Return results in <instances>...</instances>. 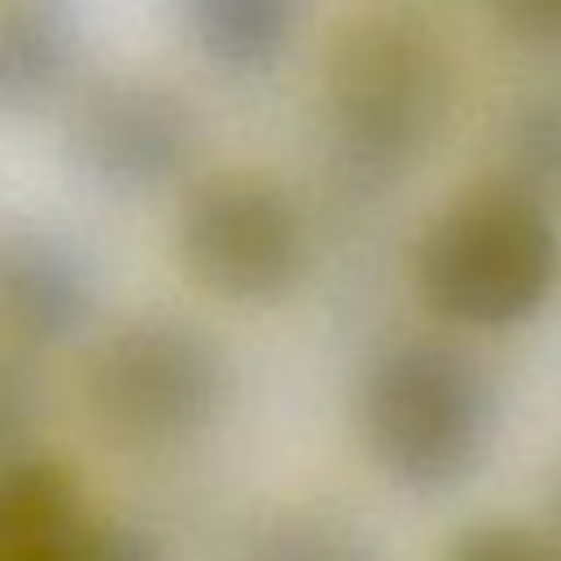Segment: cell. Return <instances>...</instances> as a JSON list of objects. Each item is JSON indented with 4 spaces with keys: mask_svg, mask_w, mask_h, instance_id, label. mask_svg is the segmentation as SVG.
<instances>
[{
    "mask_svg": "<svg viewBox=\"0 0 561 561\" xmlns=\"http://www.w3.org/2000/svg\"><path fill=\"white\" fill-rule=\"evenodd\" d=\"M324 136L355 193H386L443 145L456 110V66L438 31L399 9H368L337 26L320 75Z\"/></svg>",
    "mask_w": 561,
    "mask_h": 561,
    "instance_id": "obj_1",
    "label": "cell"
},
{
    "mask_svg": "<svg viewBox=\"0 0 561 561\" xmlns=\"http://www.w3.org/2000/svg\"><path fill=\"white\" fill-rule=\"evenodd\" d=\"M373 465L403 491L447 495L473 482L500 438L504 394L482 355L443 333H408L373 351L355 390Z\"/></svg>",
    "mask_w": 561,
    "mask_h": 561,
    "instance_id": "obj_2",
    "label": "cell"
},
{
    "mask_svg": "<svg viewBox=\"0 0 561 561\" xmlns=\"http://www.w3.org/2000/svg\"><path fill=\"white\" fill-rule=\"evenodd\" d=\"M412 289L456 333H508L561 294V219L486 175L451 193L412 241Z\"/></svg>",
    "mask_w": 561,
    "mask_h": 561,
    "instance_id": "obj_3",
    "label": "cell"
},
{
    "mask_svg": "<svg viewBox=\"0 0 561 561\" xmlns=\"http://www.w3.org/2000/svg\"><path fill=\"white\" fill-rule=\"evenodd\" d=\"M237 390L224 342L188 316L145 311L110 324L83 359V408L127 451H171L219 425Z\"/></svg>",
    "mask_w": 561,
    "mask_h": 561,
    "instance_id": "obj_4",
    "label": "cell"
},
{
    "mask_svg": "<svg viewBox=\"0 0 561 561\" xmlns=\"http://www.w3.org/2000/svg\"><path fill=\"white\" fill-rule=\"evenodd\" d=\"M184 276L224 302L285 298L311 259L298 197L259 171H219L188 188L175 219Z\"/></svg>",
    "mask_w": 561,
    "mask_h": 561,
    "instance_id": "obj_5",
    "label": "cell"
},
{
    "mask_svg": "<svg viewBox=\"0 0 561 561\" xmlns=\"http://www.w3.org/2000/svg\"><path fill=\"white\" fill-rule=\"evenodd\" d=\"M61 140L88 184L114 197H149L188 175L202 123L175 88L145 75H105L70 96Z\"/></svg>",
    "mask_w": 561,
    "mask_h": 561,
    "instance_id": "obj_6",
    "label": "cell"
},
{
    "mask_svg": "<svg viewBox=\"0 0 561 561\" xmlns=\"http://www.w3.org/2000/svg\"><path fill=\"white\" fill-rule=\"evenodd\" d=\"M96 311L88 254L53 228L0 232V329L13 351H44L75 337Z\"/></svg>",
    "mask_w": 561,
    "mask_h": 561,
    "instance_id": "obj_7",
    "label": "cell"
},
{
    "mask_svg": "<svg viewBox=\"0 0 561 561\" xmlns=\"http://www.w3.org/2000/svg\"><path fill=\"white\" fill-rule=\"evenodd\" d=\"M83 57L70 0H0V114H31L66 92Z\"/></svg>",
    "mask_w": 561,
    "mask_h": 561,
    "instance_id": "obj_8",
    "label": "cell"
},
{
    "mask_svg": "<svg viewBox=\"0 0 561 561\" xmlns=\"http://www.w3.org/2000/svg\"><path fill=\"white\" fill-rule=\"evenodd\" d=\"M88 517L79 478L61 460L31 451L0 465V561H57Z\"/></svg>",
    "mask_w": 561,
    "mask_h": 561,
    "instance_id": "obj_9",
    "label": "cell"
},
{
    "mask_svg": "<svg viewBox=\"0 0 561 561\" xmlns=\"http://www.w3.org/2000/svg\"><path fill=\"white\" fill-rule=\"evenodd\" d=\"M193 48L228 75L272 70L298 31L302 0H175Z\"/></svg>",
    "mask_w": 561,
    "mask_h": 561,
    "instance_id": "obj_10",
    "label": "cell"
},
{
    "mask_svg": "<svg viewBox=\"0 0 561 561\" xmlns=\"http://www.w3.org/2000/svg\"><path fill=\"white\" fill-rule=\"evenodd\" d=\"M491 175L561 219V83L530 88L508 105Z\"/></svg>",
    "mask_w": 561,
    "mask_h": 561,
    "instance_id": "obj_11",
    "label": "cell"
},
{
    "mask_svg": "<svg viewBox=\"0 0 561 561\" xmlns=\"http://www.w3.org/2000/svg\"><path fill=\"white\" fill-rule=\"evenodd\" d=\"M228 561H381L377 539L337 508H285L254 522Z\"/></svg>",
    "mask_w": 561,
    "mask_h": 561,
    "instance_id": "obj_12",
    "label": "cell"
},
{
    "mask_svg": "<svg viewBox=\"0 0 561 561\" xmlns=\"http://www.w3.org/2000/svg\"><path fill=\"white\" fill-rule=\"evenodd\" d=\"M443 561H561V539L522 517H478L447 539Z\"/></svg>",
    "mask_w": 561,
    "mask_h": 561,
    "instance_id": "obj_13",
    "label": "cell"
},
{
    "mask_svg": "<svg viewBox=\"0 0 561 561\" xmlns=\"http://www.w3.org/2000/svg\"><path fill=\"white\" fill-rule=\"evenodd\" d=\"M39 408H44V381L31 351H4L0 355V465L31 456L26 443L39 425Z\"/></svg>",
    "mask_w": 561,
    "mask_h": 561,
    "instance_id": "obj_14",
    "label": "cell"
},
{
    "mask_svg": "<svg viewBox=\"0 0 561 561\" xmlns=\"http://www.w3.org/2000/svg\"><path fill=\"white\" fill-rule=\"evenodd\" d=\"M504 39L526 53L561 57V0H482Z\"/></svg>",
    "mask_w": 561,
    "mask_h": 561,
    "instance_id": "obj_15",
    "label": "cell"
},
{
    "mask_svg": "<svg viewBox=\"0 0 561 561\" xmlns=\"http://www.w3.org/2000/svg\"><path fill=\"white\" fill-rule=\"evenodd\" d=\"M57 561H167L158 539L136 530V526H123V522H96L88 517L75 539L57 552Z\"/></svg>",
    "mask_w": 561,
    "mask_h": 561,
    "instance_id": "obj_16",
    "label": "cell"
},
{
    "mask_svg": "<svg viewBox=\"0 0 561 561\" xmlns=\"http://www.w3.org/2000/svg\"><path fill=\"white\" fill-rule=\"evenodd\" d=\"M548 517H552V535L561 539V469H557L552 491H548Z\"/></svg>",
    "mask_w": 561,
    "mask_h": 561,
    "instance_id": "obj_17",
    "label": "cell"
}]
</instances>
